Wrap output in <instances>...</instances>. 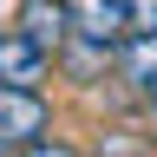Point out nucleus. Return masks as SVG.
<instances>
[{"label": "nucleus", "instance_id": "39448f33", "mask_svg": "<svg viewBox=\"0 0 157 157\" xmlns=\"http://www.w3.org/2000/svg\"><path fill=\"white\" fill-rule=\"evenodd\" d=\"M111 66H118V46H98V39L66 33V46H59V72H66L72 85H98Z\"/></svg>", "mask_w": 157, "mask_h": 157}, {"label": "nucleus", "instance_id": "f8f14e48", "mask_svg": "<svg viewBox=\"0 0 157 157\" xmlns=\"http://www.w3.org/2000/svg\"><path fill=\"white\" fill-rule=\"evenodd\" d=\"M0 33H7V26H0Z\"/></svg>", "mask_w": 157, "mask_h": 157}, {"label": "nucleus", "instance_id": "7ed1b4c3", "mask_svg": "<svg viewBox=\"0 0 157 157\" xmlns=\"http://www.w3.org/2000/svg\"><path fill=\"white\" fill-rule=\"evenodd\" d=\"M66 26L98 46H124L131 33V0H66Z\"/></svg>", "mask_w": 157, "mask_h": 157}, {"label": "nucleus", "instance_id": "1a4fd4ad", "mask_svg": "<svg viewBox=\"0 0 157 157\" xmlns=\"http://www.w3.org/2000/svg\"><path fill=\"white\" fill-rule=\"evenodd\" d=\"M105 157H157V144H137V137H118Z\"/></svg>", "mask_w": 157, "mask_h": 157}, {"label": "nucleus", "instance_id": "f03ea898", "mask_svg": "<svg viewBox=\"0 0 157 157\" xmlns=\"http://www.w3.org/2000/svg\"><path fill=\"white\" fill-rule=\"evenodd\" d=\"M52 72H59V52H52V46L26 39L20 26L0 33V78H7V85H46Z\"/></svg>", "mask_w": 157, "mask_h": 157}, {"label": "nucleus", "instance_id": "423d86ee", "mask_svg": "<svg viewBox=\"0 0 157 157\" xmlns=\"http://www.w3.org/2000/svg\"><path fill=\"white\" fill-rule=\"evenodd\" d=\"M13 26L20 33H26V39H39V46H66V0H20V7H13Z\"/></svg>", "mask_w": 157, "mask_h": 157}, {"label": "nucleus", "instance_id": "0eeeda50", "mask_svg": "<svg viewBox=\"0 0 157 157\" xmlns=\"http://www.w3.org/2000/svg\"><path fill=\"white\" fill-rule=\"evenodd\" d=\"M26 157H85V151L66 144V137H39V144H26Z\"/></svg>", "mask_w": 157, "mask_h": 157}, {"label": "nucleus", "instance_id": "20e7f679", "mask_svg": "<svg viewBox=\"0 0 157 157\" xmlns=\"http://www.w3.org/2000/svg\"><path fill=\"white\" fill-rule=\"evenodd\" d=\"M111 78H118L131 98H144V105H151V98H157V33H124Z\"/></svg>", "mask_w": 157, "mask_h": 157}, {"label": "nucleus", "instance_id": "6e6552de", "mask_svg": "<svg viewBox=\"0 0 157 157\" xmlns=\"http://www.w3.org/2000/svg\"><path fill=\"white\" fill-rule=\"evenodd\" d=\"M131 33H157V0H131Z\"/></svg>", "mask_w": 157, "mask_h": 157}, {"label": "nucleus", "instance_id": "f257e3e1", "mask_svg": "<svg viewBox=\"0 0 157 157\" xmlns=\"http://www.w3.org/2000/svg\"><path fill=\"white\" fill-rule=\"evenodd\" d=\"M59 124H52V98H46V85H7L0 78V137L7 144H39V137H52Z\"/></svg>", "mask_w": 157, "mask_h": 157}, {"label": "nucleus", "instance_id": "9d476101", "mask_svg": "<svg viewBox=\"0 0 157 157\" xmlns=\"http://www.w3.org/2000/svg\"><path fill=\"white\" fill-rule=\"evenodd\" d=\"M144 137H151V144H157V98H151V105H144Z\"/></svg>", "mask_w": 157, "mask_h": 157}, {"label": "nucleus", "instance_id": "9b49d317", "mask_svg": "<svg viewBox=\"0 0 157 157\" xmlns=\"http://www.w3.org/2000/svg\"><path fill=\"white\" fill-rule=\"evenodd\" d=\"M0 157H26V151H20V144H7V137H0Z\"/></svg>", "mask_w": 157, "mask_h": 157}]
</instances>
